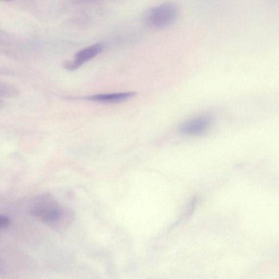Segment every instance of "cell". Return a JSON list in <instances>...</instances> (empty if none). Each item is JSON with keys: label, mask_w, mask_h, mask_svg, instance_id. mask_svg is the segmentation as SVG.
<instances>
[{"label": "cell", "mask_w": 279, "mask_h": 279, "mask_svg": "<svg viewBox=\"0 0 279 279\" xmlns=\"http://www.w3.org/2000/svg\"><path fill=\"white\" fill-rule=\"evenodd\" d=\"M179 13V8L175 3L166 2L149 9L143 21L147 26L154 29H163L176 21Z\"/></svg>", "instance_id": "1"}, {"label": "cell", "mask_w": 279, "mask_h": 279, "mask_svg": "<svg viewBox=\"0 0 279 279\" xmlns=\"http://www.w3.org/2000/svg\"><path fill=\"white\" fill-rule=\"evenodd\" d=\"M104 46L102 43H97L84 48L76 53L73 61L65 62L64 66L67 70H74L78 69L85 62L93 59L103 50Z\"/></svg>", "instance_id": "2"}, {"label": "cell", "mask_w": 279, "mask_h": 279, "mask_svg": "<svg viewBox=\"0 0 279 279\" xmlns=\"http://www.w3.org/2000/svg\"><path fill=\"white\" fill-rule=\"evenodd\" d=\"M211 122L210 118L208 116L196 118L182 125L181 132L182 133L191 136L200 135L208 131Z\"/></svg>", "instance_id": "3"}, {"label": "cell", "mask_w": 279, "mask_h": 279, "mask_svg": "<svg viewBox=\"0 0 279 279\" xmlns=\"http://www.w3.org/2000/svg\"><path fill=\"white\" fill-rule=\"evenodd\" d=\"M134 93H121L108 94H99L89 96L88 99L93 102L105 104H115L125 102L134 97Z\"/></svg>", "instance_id": "4"}, {"label": "cell", "mask_w": 279, "mask_h": 279, "mask_svg": "<svg viewBox=\"0 0 279 279\" xmlns=\"http://www.w3.org/2000/svg\"><path fill=\"white\" fill-rule=\"evenodd\" d=\"M11 224V220L8 216L0 214V229L8 227Z\"/></svg>", "instance_id": "5"}, {"label": "cell", "mask_w": 279, "mask_h": 279, "mask_svg": "<svg viewBox=\"0 0 279 279\" xmlns=\"http://www.w3.org/2000/svg\"><path fill=\"white\" fill-rule=\"evenodd\" d=\"M2 1H12V0H2Z\"/></svg>", "instance_id": "6"}]
</instances>
